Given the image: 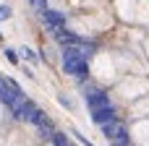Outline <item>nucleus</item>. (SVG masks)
Instances as JSON below:
<instances>
[{
  "mask_svg": "<svg viewBox=\"0 0 149 146\" xmlns=\"http://www.w3.org/2000/svg\"><path fill=\"white\" fill-rule=\"evenodd\" d=\"M63 71H65V76L86 78L89 65H86V60H84V57H81L73 47H65V52H63Z\"/></svg>",
  "mask_w": 149,
  "mask_h": 146,
  "instance_id": "f257e3e1",
  "label": "nucleus"
},
{
  "mask_svg": "<svg viewBox=\"0 0 149 146\" xmlns=\"http://www.w3.org/2000/svg\"><path fill=\"white\" fill-rule=\"evenodd\" d=\"M86 104H89V110H92V112L113 107V104H110V97H107L105 91H100V89H92V91H86Z\"/></svg>",
  "mask_w": 149,
  "mask_h": 146,
  "instance_id": "f03ea898",
  "label": "nucleus"
},
{
  "mask_svg": "<svg viewBox=\"0 0 149 146\" xmlns=\"http://www.w3.org/2000/svg\"><path fill=\"white\" fill-rule=\"evenodd\" d=\"M42 18H45V24L52 29V31H58V29H65V13H60V10H45L42 13Z\"/></svg>",
  "mask_w": 149,
  "mask_h": 146,
  "instance_id": "7ed1b4c3",
  "label": "nucleus"
},
{
  "mask_svg": "<svg viewBox=\"0 0 149 146\" xmlns=\"http://www.w3.org/2000/svg\"><path fill=\"white\" fill-rule=\"evenodd\" d=\"M92 120H94L97 125H105V123L118 120V115H115V110H113V107H107V110H97V112H92Z\"/></svg>",
  "mask_w": 149,
  "mask_h": 146,
  "instance_id": "20e7f679",
  "label": "nucleus"
},
{
  "mask_svg": "<svg viewBox=\"0 0 149 146\" xmlns=\"http://www.w3.org/2000/svg\"><path fill=\"white\" fill-rule=\"evenodd\" d=\"M50 141H52V146H71L68 136H65V133H60V131H55V133L50 136Z\"/></svg>",
  "mask_w": 149,
  "mask_h": 146,
  "instance_id": "39448f33",
  "label": "nucleus"
},
{
  "mask_svg": "<svg viewBox=\"0 0 149 146\" xmlns=\"http://www.w3.org/2000/svg\"><path fill=\"white\" fill-rule=\"evenodd\" d=\"M3 55H5V60H8V63H13V65H18V52H16V50H10V47H5V50H3Z\"/></svg>",
  "mask_w": 149,
  "mask_h": 146,
  "instance_id": "423d86ee",
  "label": "nucleus"
},
{
  "mask_svg": "<svg viewBox=\"0 0 149 146\" xmlns=\"http://www.w3.org/2000/svg\"><path fill=\"white\" fill-rule=\"evenodd\" d=\"M10 13H13V10H10V5L0 3V21H8V18H10Z\"/></svg>",
  "mask_w": 149,
  "mask_h": 146,
  "instance_id": "0eeeda50",
  "label": "nucleus"
},
{
  "mask_svg": "<svg viewBox=\"0 0 149 146\" xmlns=\"http://www.w3.org/2000/svg\"><path fill=\"white\" fill-rule=\"evenodd\" d=\"M18 55H24L26 60H31V63H37V52H34V50H29V47H24V50H21Z\"/></svg>",
  "mask_w": 149,
  "mask_h": 146,
  "instance_id": "6e6552de",
  "label": "nucleus"
},
{
  "mask_svg": "<svg viewBox=\"0 0 149 146\" xmlns=\"http://www.w3.org/2000/svg\"><path fill=\"white\" fill-rule=\"evenodd\" d=\"M29 3H31L39 13H45V10H47V0H29Z\"/></svg>",
  "mask_w": 149,
  "mask_h": 146,
  "instance_id": "1a4fd4ad",
  "label": "nucleus"
},
{
  "mask_svg": "<svg viewBox=\"0 0 149 146\" xmlns=\"http://www.w3.org/2000/svg\"><path fill=\"white\" fill-rule=\"evenodd\" d=\"M58 102H60V104H63V107H68V110H71V107H73V102H71V99H68V97H65V94H60V97H58Z\"/></svg>",
  "mask_w": 149,
  "mask_h": 146,
  "instance_id": "9d476101",
  "label": "nucleus"
},
{
  "mask_svg": "<svg viewBox=\"0 0 149 146\" xmlns=\"http://www.w3.org/2000/svg\"><path fill=\"white\" fill-rule=\"evenodd\" d=\"M0 39H3V34H0Z\"/></svg>",
  "mask_w": 149,
  "mask_h": 146,
  "instance_id": "9b49d317",
  "label": "nucleus"
}]
</instances>
